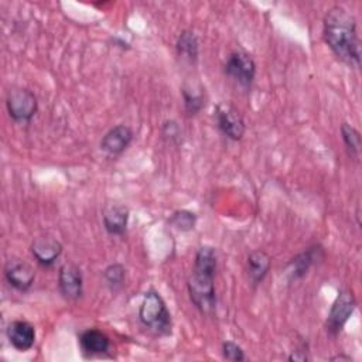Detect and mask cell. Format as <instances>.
Instances as JSON below:
<instances>
[{"label": "cell", "instance_id": "7c38bea8", "mask_svg": "<svg viewBox=\"0 0 362 362\" xmlns=\"http://www.w3.org/2000/svg\"><path fill=\"white\" fill-rule=\"evenodd\" d=\"M34 259L42 266H52L62 253V245L51 236H40L31 243Z\"/></svg>", "mask_w": 362, "mask_h": 362}, {"label": "cell", "instance_id": "5bb4252c", "mask_svg": "<svg viewBox=\"0 0 362 362\" xmlns=\"http://www.w3.org/2000/svg\"><path fill=\"white\" fill-rule=\"evenodd\" d=\"M103 226L110 235H123L129 222V208L119 204H110L103 209Z\"/></svg>", "mask_w": 362, "mask_h": 362}, {"label": "cell", "instance_id": "277c9868", "mask_svg": "<svg viewBox=\"0 0 362 362\" xmlns=\"http://www.w3.org/2000/svg\"><path fill=\"white\" fill-rule=\"evenodd\" d=\"M6 107L10 117L17 123H30L37 113L38 103L35 95L23 88L10 89L6 98Z\"/></svg>", "mask_w": 362, "mask_h": 362}, {"label": "cell", "instance_id": "9a60e30c", "mask_svg": "<svg viewBox=\"0 0 362 362\" xmlns=\"http://www.w3.org/2000/svg\"><path fill=\"white\" fill-rule=\"evenodd\" d=\"M270 263H272L270 256L266 252H263V250L252 252L247 256V260H246V267H247L249 279L255 284L260 283L266 277V274H267V272L270 269Z\"/></svg>", "mask_w": 362, "mask_h": 362}, {"label": "cell", "instance_id": "e0dca14e", "mask_svg": "<svg viewBox=\"0 0 362 362\" xmlns=\"http://www.w3.org/2000/svg\"><path fill=\"white\" fill-rule=\"evenodd\" d=\"M177 52L178 55L188 61V62H195L198 58V51H199V44H198V38L195 35L194 31L191 30H184L178 40H177Z\"/></svg>", "mask_w": 362, "mask_h": 362}, {"label": "cell", "instance_id": "ffe728a7", "mask_svg": "<svg viewBox=\"0 0 362 362\" xmlns=\"http://www.w3.org/2000/svg\"><path fill=\"white\" fill-rule=\"evenodd\" d=\"M103 279L112 290H117L124 283V267L120 263L109 264L103 270Z\"/></svg>", "mask_w": 362, "mask_h": 362}, {"label": "cell", "instance_id": "44dd1931", "mask_svg": "<svg viewBox=\"0 0 362 362\" xmlns=\"http://www.w3.org/2000/svg\"><path fill=\"white\" fill-rule=\"evenodd\" d=\"M182 99H184V109L188 115H197L198 112L202 110L205 105L202 93L194 92L187 88H182Z\"/></svg>", "mask_w": 362, "mask_h": 362}, {"label": "cell", "instance_id": "5b68a950", "mask_svg": "<svg viewBox=\"0 0 362 362\" xmlns=\"http://www.w3.org/2000/svg\"><path fill=\"white\" fill-rule=\"evenodd\" d=\"M223 72L242 88H249L256 75V64L245 51H233L228 55Z\"/></svg>", "mask_w": 362, "mask_h": 362}, {"label": "cell", "instance_id": "7a4b0ae2", "mask_svg": "<svg viewBox=\"0 0 362 362\" xmlns=\"http://www.w3.org/2000/svg\"><path fill=\"white\" fill-rule=\"evenodd\" d=\"M216 270V253L211 246H202L195 255L194 269L188 279V293L192 304L205 315L216 308L214 277Z\"/></svg>", "mask_w": 362, "mask_h": 362}, {"label": "cell", "instance_id": "603a6c76", "mask_svg": "<svg viewBox=\"0 0 362 362\" xmlns=\"http://www.w3.org/2000/svg\"><path fill=\"white\" fill-rule=\"evenodd\" d=\"M163 137L168 139L171 143H178L181 140V127L174 120H167L163 123Z\"/></svg>", "mask_w": 362, "mask_h": 362}, {"label": "cell", "instance_id": "3957f363", "mask_svg": "<svg viewBox=\"0 0 362 362\" xmlns=\"http://www.w3.org/2000/svg\"><path fill=\"white\" fill-rule=\"evenodd\" d=\"M139 320L144 327L158 335L171 334V314L163 297L154 290L144 293L139 308Z\"/></svg>", "mask_w": 362, "mask_h": 362}, {"label": "cell", "instance_id": "9c48e42d", "mask_svg": "<svg viewBox=\"0 0 362 362\" xmlns=\"http://www.w3.org/2000/svg\"><path fill=\"white\" fill-rule=\"evenodd\" d=\"M4 277L16 290L27 291L34 283L35 272L28 263L18 259H10L4 267Z\"/></svg>", "mask_w": 362, "mask_h": 362}, {"label": "cell", "instance_id": "2e32d148", "mask_svg": "<svg viewBox=\"0 0 362 362\" xmlns=\"http://www.w3.org/2000/svg\"><path fill=\"white\" fill-rule=\"evenodd\" d=\"M322 255V250L320 246H313L304 250L303 253L297 255L290 263H288V272L293 279H298L307 273V270L315 263V260L320 259Z\"/></svg>", "mask_w": 362, "mask_h": 362}, {"label": "cell", "instance_id": "52a82bcc", "mask_svg": "<svg viewBox=\"0 0 362 362\" xmlns=\"http://www.w3.org/2000/svg\"><path fill=\"white\" fill-rule=\"evenodd\" d=\"M215 122L218 129L230 140H240L245 134V120L238 109L228 103H219L215 107Z\"/></svg>", "mask_w": 362, "mask_h": 362}, {"label": "cell", "instance_id": "ac0fdd59", "mask_svg": "<svg viewBox=\"0 0 362 362\" xmlns=\"http://www.w3.org/2000/svg\"><path fill=\"white\" fill-rule=\"evenodd\" d=\"M341 136H342L344 144L348 150V154L354 158H358L359 151H361V134H359V132L354 126H351L348 123H342Z\"/></svg>", "mask_w": 362, "mask_h": 362}, {"label": "cell", "instance_id": "4fadbf2b", "mask_svg": "<svg viewBox=\"0 0 362 362\" xmlns=\"http://www.w3.org/2000/svg\"><path fill=\"white\" fill-rule=\"evenodd\" d=\"M78 339H79V346L82 352L88 356L106 354L110 348L109 337L96 328H88L82 331Z\"/></svg>", "mask_w": 362, "mask_h": 362}, {"label": "cell", "instance_id": "8fae6325", "mask_svg": "<svg viewBox=\"0 0 362 362\" xmlns=\"http://www.w3.org/2000/svg\"><path fill=\"white\" fill-rule=\"evenodd\" d=\"M8 342L17 351H27L35 342V329L34 327L24 320H16L8 324L6 329Z\"/></svg>", "mask_w": 362, "mask_h": 362}, {"label": "cell", "instance_id": "ba28073f", "mask_svg": "<svg viewBox=\"0 0 362 362\" xmlns=\"http://www.w3.org/2000/svg\"><path fill=\"white\" fill-rule=\"evenodd\" d=\"M58 287L66 300H78L83 291L81 269L74 263L62 264L58 273Z\"/></svg>", "mask_w": 362, "mask_h": 362}, {"label": "cell", "instance_id": "30bf717a", "mask_svg": "<svg viewBox=\"0 0 362 362\" xmlns=\"http://www.w3.org/2000/svg\"><path fill=\"white\" fill-rule=\"evenodd\" d=\"M133 140V130L126 124H117L112 127L100 140V148L110 154L116 156L123 153Z\"/></svg>", "mask_w": 362, "mask_h": 362}, {"label": "cell", "instance_id": "6da1fadb", "mask_svg": "<svg viewBox=\"0 0 362 362\" xmlns=\"http://www.w3.org/2000/svg\"><path fill=\"white\" fill-rule=\"evenodd\" d=\"M324 40L334 55L351 68L361 65V41L356 21L345 8L337 6L324 17Z\"/></svg>", "mask_w": 362, "mask_h": 362}, {"label": "cell", "instance_id": "d6986e66", "mask_svg": "<svg viewBox=\"0 0 362 362\" xmlns=\"http://www.w3.org/2000/svg\"><path fill=\"white\" fill-rule=\"evenodd\" d=\"M195 222H197V215L187 209L175 211L170 218V225H173L175 229H178L181 232L194 229Z\"/></svg>", "mask_w": 362, "mask_h": 362}, {"label": "cell", "instance_id": "7402d4cb", "mask_svg": "<svg viewBox=\"0 0 362 362\" xmlns=\"http://www.w3.org/2000/svg\"><path fill=\"white\" fill-rule=\"evenodd\" d=\"M222 355L226 361H232V362H240V361H245V354H243V349L232 342V341H225L222 344Z\"/></svg>", "mask_w": 362, "mask_h": 362}, {"label": "cell", "instance_id": "8992f818", "mask_svg": "<svg viewBox=\"0 0 362 362\" xmlns=\"http://www.w3.org/2000/svg\"><path fill=\"white\" fill-rule=\"evenodd\" d=\"M356 308V300L352 291L341 290L328 313L327 318V331L329 335H338L349 317Z\"/></svg>", "mask_w": 362, "mask_h": 362}]
</instances>
